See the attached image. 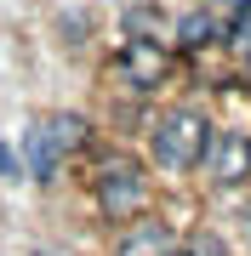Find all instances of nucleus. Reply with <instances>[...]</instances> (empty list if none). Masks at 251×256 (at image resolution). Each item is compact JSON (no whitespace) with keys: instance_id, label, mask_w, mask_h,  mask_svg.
Masks as SVG:
<instances>
[{"instance_id":"f257e3e1","label":"nucleus","mask_w":251,"mask_h":256,"mask_svg":"<svg viewBox=\"0 0 251 256\" xmlns=\"http://www.w3.org/2000/svg\"><path fill=\"white\" fill-rule=\"evenodd\" d=\"M149 154L160 171L183 176L194 171V165H205V154H211V120H205L200 108H171L154 120V137H149Z\"/></svg>"},{"instance_id":"f03ea898","label":"nucleus","mask_w":251,"mask_h":256,"mask_svg":"<svg viewBox=\"0 0 251 256\" xmlns=\"http://www.w3.org/2000/svg\"><path fill=\"white\" fill-rule=\"evenodd\" d=\"M80 142H86V126L75 114H46V120H35V131H23V160L18 165L35 182H57L63 154H75Z\"/></svg>"},{"instance_id":"7ed1b4c3","label":"nucleus","mask_w":251,"mask_h":256,"mask_svg":"<svg viewBox=\"0 0 251 256\" xmlns=\"http://www.w3.org/2000/svg\"><path fill=\"white\" fill-rule=\"evenodd\" d=\"M97 210L109 222H137L143 210H149V176H143L126 154L97 165Z\"/></svg>"},{"instance_id":"20e7f679","label":"nucleus","mask_w":251,"mask_h":256,"mask_svg":"<svg viewBox=\"0 0 251 256\" xmlns=\"http://www.w3.org/2000/svg\"><path fill=\"white\" fill-rule=\"evenodd\" d=\"M114 68H120V80L131 86V92H154V86H166L171 57H166L160 40H126L120 57H114Z\"/></svg>"},{"instance_id":"39448f33","label":"nucleus","mask_w":251,"mask_h":256,"mask_svg":"<svg viewBox=\"0 0 251 256\" xmlns=\"http://www.w3.org/2000/svg\"><path fill=\"white\" fill-rule=\"evenodd\" d=\"M211 182L217 188H240L251 182V131H211Z\"/></svg>"},{"instance_id":"423d86ee","label":"nucleus","mask_w":251,"mask_h":256,"mask_svg":"<svg viewBox=\"0 0 251 256\" xmlns=\"http://www.w3.org/2000/svg\"><path fill=\"white\" fill-rule=\"evenodd\" d=\"M114 256H177V228L160 216H137L114 239Z\"/></svg>"},{"instance_id":"0eeeda50","label":"nucleus","mask_w":251,"mask_h":256,"mask_svg":"<svg viewBox=\"0 0 251 256\" xmlns=\"http://www.w3.org/2000/svg\"><path fill=\"white\" fill-rule=\"evenodd\" d=\"M211 40H223V23H217L211 12H188V18L177 23V46L200 52V46H211Z\"/></svg>"},{"instance_id":"6e6552de","label":"nucleus","mask_w":251,"mask_h":256,"mask_svg":"<svg viewBox=\"0 0 251 256\" xmlns=\"http://www.w3.org/2000/svg\"><path fill=\"white\" fill-rule=\"evenodd\" d=\"M223 40H228L234 52H240V63L251 68V6H245V12H234V23L223 28Z\"/></svg>"},{"instance_id":"1a4fd4ad","label":"nucleus","mask_w":251,"mask_h":256,"mask_svg":"<svg viewBox=\"0 0 251 256\" xmlns=\"http://www.w3.org/2000/svg\"><path fill=\"white\" fill-rule=\"evenodd\" d=\"M177 256H228V250L217 234H188V239H177Z\"/></svg>"},{"instance_id":"9d476101","label":"nucleus","mask_w":251,"mask_h":256,"mask_svg":"<svg viewBox=\"0 0 251 256\" xmlns=\"http://www.w3.org/2000/svg\"><path fill=\"white\" fill-rule=\"evenodd\" d=\"M0 176H6V182H18V176H23V165H18V154L6 148V137H0Z\"/></svg>"},{"instance_id":"9b49d317","label":"nucleus","mask_w":251,"mask_h":256,"mask_svg":"<svg viewBox=\"0 0 251 256\" xmlns=\"http://www.w3.org/2000/svg\"><path fill=\"white\" fill-rule=\"evenodd\" d=\"M35 256H52V250H35Z\"/></svg>"}]
</instances>
